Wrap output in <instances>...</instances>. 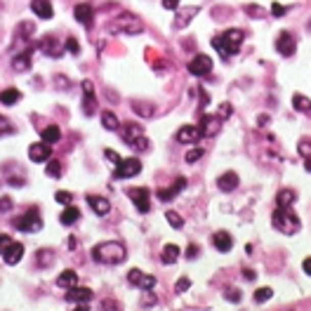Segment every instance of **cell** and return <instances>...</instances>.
Returning <instances> with one entry per match:
<instances>
[{"instance_id":"1","label":"cell","mask_w":311,"mask_h":311,"mask_svg":"<svg viewBox=\"0 0 311 311\" xmlns=\"http://www.w3.org/2000/svg\"><path fill=\"white\" fill-rule=\"evenodd\" d=\"M125 257H128V250H125V245L118 243V241H106V243H99L92 248V259L99 264H121L125 262Z\"/></svg>"},{"instance_id":"2","label":"cell","mask_w":311,"mask_h":311,"mask_svg":"<svg viewBox=\"0 0 311 311\" xmlns=\"http://www.w3.org/2000/svg\"><path fill=\"white\" fill-rule=\"evenodd\" d=\"M243 38H245V33L241 29H229V31H224L222 36L212 38V45H214V50H217L222 57H231V55H236L238 50H241Z\"/></svg>"},{"instance_id":"3","label":"cell","mask_w":311,"mask_h":311,"mask_svg":"<svg viewBox=\"0 0 311 311\" xmlns=\"http://www.w3.org/2000/svg\"><path fill=\"white\" fill-rule=\"evenodd\" d=\"M271 224H274V229H278L281 233H288V236H293L302 229L293 207H276L274 214H271Z\"/></svg>"},{"instance_id":"4","label":"cell","mask_w":311,"mask_h":311,"mask_svg":"<svg viewBox=\"0 0 311 311\" xmlns=\"http://www.w3.org/2000/svg\"><path fill=\"white\" fill-rule=\"evenodd\" d=\"M14 229H19V231L24 233H33V231H40L43 229V217H40V210H38L36 205H31L29 210H26L19 220L12 222Z\"/></svg>"},{"instance_id":"5","label":"cell","mask_w":311,"mask_h":311,"mask_svg":"<svg viewBox=\"0 0 311 311\" xmlns=\"http://www.w3.org/2000/svg\"><path fill=\"white\" fill-rule=\"evenodd\" d=\"M141 172V160L137 158H121V163L116 165V172H113V177L116 179H130L134 175H139Z\"/></svg>"},{"instance_id":"6","label":"cell","mask_w":311,"mask_h":311,"mask_svg":"<svg viewBox=\"0 0 311 311\" xmlns=\"http://www.w3.org/2000/svg\"><path fill=\"white\" fill-rule=\"evenodd\" d=\"M128 196L132 198L134 207L139 210V212H149L151 210V191L147 186H134V189L128 191Z\"/></svg>"},{"instance_id":"7","label":"cell","mask_w":311,"mask_h":311,"mask_svg":"<svg viewBox=\"0 0 311 311\" xmlns=\"http://www.w3.org/2000/svg\"><path fill=\"white\" fill-rule=\"evenodd\" d=\"M128 281H130V285L139 288V290H153V288H156V276L144 274V271H139V269H130Z\"/></svg>"},{"instance_id":"8","label":"cell","mask_w":311,"mask_h":311,"mask_svg":"<svg viewBox=\"0 0 311 311\" xmlns=\"http://www.w3.org/2000/svg\"><path fill=\"white\" fill-rule=\"evenodd\" d=\"M212 59L207 55H198V57H194V59L189 61V74L191 76H198V78H203V76H207L210 71H212Z\"/></svg>"},{"instance_id":"9","label":"cell","mask_w":311,"mask_h":311,"mask_svg":"<svg viewBox=\"0 0 311 311\" xmlns=\"http://www.w3.org/2000/svg\"><path fill=\"white\" fill-rule=\"evenodd\" d=\"M295 36L290 33V31H283V33H278V38H276V50H278V55L281 57H293L295 55Z\"/></svg>"},{"instance_id":"10","label":"cell","mask_w":311,"mask_h":311,"mask_svg":"<svg viewBox=\"0 0 311 311\" xmlns=\"http://www.w3.org/2000/svg\"><path fill=\"white\" fill-rule=\"evenodd\" d=\"M97 109V99H94V85L92 80H83V113L92 116Z\"/></svg>"},{"instance_id":"11","label":"cell","mask_w":311,"mask_h":311,"mask_svg":"<svg viewBox=\"0 0 311 311\" xmlns=\"http://www.w3.org/2000/svg\"><path fill=\"white\" fill-rule=\"evenodd\" d=\"M29 158L33 163H47L52 158V147L45 144V141H38V144H31L29 147Z\"/></svg>"},{"instance_id":"12","label":"cell","mask_w":311,"mask_h":311,"mask_svg":"<svg viewBox=\"0 0 311 311\" xmlns=\"http://www.w3.org/2000/svg\"><path fill=\"white\" fill-rule=\"evenodd\" d=\"M92 290L90 288H78V285H71L68 288V293H66V299L68 302H74V304H80V306H85L87 302H92Z\"/></svg>"},{"instance_id":"13","label":"cell","mask_w":311,"mask_h":311,"mask_svg":"<svg viewBox=\"0 0 311 311\" xmlns=\"http://www.w3.org/2000/svg\"><path fill=\"white\" fill-rule=\"evenodd\" d=\"M203 134H201V128L198 125H184V128H179L177 132V141L179 144H194V141H198Z\"/></svg>"},{"instance_id":"14","label":"cell","mask_w":311,"mask_h":311,"mask_svg":"<svg viewBox=\"0 0 311 311\" xmlns=\"http://www.w3.org/2000/svg\"><path fill=\"white\" fill-rule=\"evenodd\" d=\"M21 257H24V245H21V243H14V241L7 245L5 252H3V259H5L10 267H14V264L21 262Z\"/></svg>"},{"instance_id":"15","label":"cell","mask_w":311,"mask_h":311,"mask_svg":"<svg viewBox=\"0 0 311 311\" xmlns=\"http://www.w3.org/2000/svg\"><path fill=\"white\" fill-rule=\"evenodd\" d=\"M74 17H76V21H80L83 26H92V21H94V10H92L87 3H80V5L74 7Z\"/></svg>"},{"instance_id":"16","label":"cell","mask_w":311,"mask_h":311,"mask_svg":"<svg viewBox=\"0 0 311 311\" xmlns=\"http://www.w3.org/2000/svg\"><path fill=\"white\" fill-rule=\"evenodd\" d=\"M87 203H90V207L99 214V217H104V214H109V210H111L109 198H104V196H94V194H90V196H87Z\"/></svg>"},{"instance_id":"17","label":"cell","mask_w":311,"mask_h":311,"mask_svg":"<svg viewBox=\"0 0 311 311\" xmlns=\"http://www.w3.org/2000/svg\"><path fill=\"white\" fill-rule=\"evenodd\" d=\"M184 186H186V179L177 177L170 189H158V198H160V201H172V198H177L179 191H184Z\"/></svg>"},{"instance_id":"18","label":"cell","mask_w":311,"mask_h":311,"mask_svg":"<svg viewBox=\"0 0 311 311\" xmlns=\"http://www.w3.org/2000/svg\"><path fill=\"white\" fill-rule=\"evenodd\" d=\"M31 10L40 19H52V3L50 0H31Z\"/></svg>"},{"instance_id":"19","label":"cell","mask_w":311,"mask_h":311,"mask_svg":"<svg viewBox=\"0 0 311 311\" xmlns=\"http://www.w3.org/2000/svg\"><path fill=\"white\" fill-rule=\"evenodd\" d=\"M212 245L217 248L220 252H229L233 248V238L229 236V231H217L212 236Z\"/></svg>"},{"instance_id":"20","label":"cell","mask_w":311,"mask_h":311,"mask_svg":"<svg viewBox=\"0 0 311 311\" xmlns=\"http://www.w3.org/2000/svg\"><path fill=\"white\" fill-rule=\"evenodd\" d=\"M31 55H33V47H29L24 55H19V57L12 59V68L17 71V74H26V71L31 68Z\"/></svg>"},{"instance_id":"21","label":"cell","mask_w":311,"mask_h":311,"mask_svg":"<svg viewBox=\"0 0 311 311\" xmlns=\"http://www.w3.org/2000/svg\"><path fill=\"white\" fill-rule=\"evenodd\" d=\"M217 186H220V191H224V194H229V191H233L238 186V175L236 172H224L220 179H217Z\"/></svg>"},{"instance_id":"22","label":"cell","mask_w":311,"mask_h":311,"mask_svg":"<svg viewBox=\"0 0 311 311\" xmlns=\"http://www.w3.org/2000/svg\"><path fill=\"white\" fill-rule=\"evenodd\" d=\"M40 50H43L47 57H61V52H64V50L59 47V43H57L52 36H47V38L40 40Z\"/></svg>"},{"instance_id":"23","label":"cell","mask_w":311,"mask_h":311,"mask_svg":"<svg viewBox=\"0 0 311 311\" xmlns=\"http://www.w3.org/2000/svg\"><path fill=\"white\" fill-rule=\"evenodd\" d=\"M179 255H182L179 245L168 243V245L163 248V252H160V259H163V264H175V262L179 259Z\"/></svg>"},{"instance_id":"24","label":"cell","mask_w":311,"mask_h":311,"mask_svg":"<svg viewBox=\"0 0 311 311\" xmlns=\"http://www.w3.org/2000/svg\"><path fill=\"white\" fill-rule=\"evenodd\" d=\"M196 14H198V7H184V10H179L177 17H175V26H177V29H184Z\"/></svg>"},{"instance_id":"25","label":"cell","mask_w":311,"mask_h":311,"mask_svg":"<svg viewBox=\"0 0 311 311\" xmlns=\"http://www.w3.org/2000/svg\"><path fill=\"white\" fill-rule=\"evenodd\" d=\"M201 134L205 137V134H214L217 130H220V118L217 116H203V121H201Z\"/></svg>"},{"instance_id":"26","label":"cell","mask_w":311,"mask_h":311,"mask_svg":"<svg viewBox=\"0 0 311 311\" xmlns=\"http://www.w3.org/2000/svg\"><path fill=\"white\" fill-rule=\"evenodd\" d=\"M141 134V125L139 123H123V141L130 144L132 139H137Z\"/></svg>"},{"instance_id":"27","label":"cell","mask_w":311,"mask_h":311,"mask_svg":"<svg viewBox=\"0 0 311 311\" xmlns=\"http://www.w3.org/2000/svg\"><path fill=\"white\" fill-rule=\"evenodd\" d=\"M80 220V210L76 205H66V210L59 214V222L64 226H71V224H76V222Z\"/></svg>"},{"instance_id":"28","label":"cell","mask_w":311,"mask_h":311,"mask_svg":"<svg viewBox=\"0 0 311 311\" xmlns=\"http://www.w3.org/2000/svg\"><path fill=\"white\" fill-rule=\"evenodd\" d=\"M57 285L59 288H71V285H78V274H76L74 269H66V271H61L59 278H57Z\"/></svg>"},{"instance_id":"29","label":"cell","mask_w":311,"mask_h":311,"mask_svg":"<svg viewBox=\"0 0 311 311\" xmlns=\"http://www.w3.org/2000/svg\"><path fill=\"white\" fill-rule=\"evenodd\" d=\"M295 191L290 189H281L278 191V196H276V207H293L295 205Z\"/></svg>"},{"instance_id":"30","label":"cell","mask_w":311,"mask_h":311,"mask_svg":"<svg viewBox=\"0 0 311 311\" xmlns=\"http://www.w3.org/2000/svg\"><path fill=\"white\" fill-rule=\"evenodd\" d=\"M21 99V92L14 90V87H7V90L0 92V104H5V106H12Z\"/></svg>"},{"instance_id":"31","label":"cell","mask_w":311,"mask_h":311,"mask_svg":"<svg viewBox=\"0 0 311 311\" xmlns=\"http://www.w3.org/2000/svg\"><path fill=\"white\" fill-rule=\"evenodd\" d=\"M59 139H61V130L57 128V125H47V128L43 130V141H45V144L52 147V144H57Z\"/></svg>"},{"instance_id":"32","label":"cell","mask_w":311,"mask_h":311,"mask_svg":"<svg viewBox=\"0 0 311 311\" xmlns=\"http://www.w3.org/2000/svg\"><path fill=\"white\" fill-rule=\"evenodd\" d=\"M102 125L106 130H118V128H121V121L116 118L113 111H104V113H102Z\"/></svg>"},{"instance_id":"33","label":"cell","mask_w":311,"mask_h":311,"mask_svg":"<svg viewBox=\"0 0 311 311\" xmlns=\"http://www.w3.org/2000/svg\"><path fill=\"white\" fill-rule=\"evenodd\" d=\"M293 106L302 113H311V99H306L304 94H293Z\"/></svg>"},{"instance_id":"34","label":"cell","mask_w":311,"mask_h":311,"mask_svg":"<svg viewBox=\"0 0 311 311\" xmlns=\"http://www.w3.org/2000/svg\"><path fill=\"white\" fill-rule=\"evenodd\" d=\"M36 262L40 264V267H50V264L55 262V252L47 250V248H45V250H38L36 252Z\"/></svg>"},{"instance_id":"35","label":"cell","mask_w":311,"mask_h":311,"mask_svg":"<svg viewBox=\"0 0 311 311\" xmlns=\"http://www.w3.org/2000/svg\"><path fill=\"white\" fill-rule=\"evenodd\" d=\"M45 175H47V177L59 179V177H61V163H59V160H52V158H50L47 165H45Z\"/></svg>"},{"instance_id":"36","label":"cell","mask_w":311,"mask_h":311,"mask_svg":"<svg viewBox=\"0 0 311 311\" xmlns=\"http://www.w3.org/2000/svg\"><path fill=\"white\" fill-rule=\"evenodd\" d=\"M252 297H255L257 304H264V302H269V299L274 297V290H271V288H259V290H255Z\"/></svg>"},{"instance_id":"37","label":"cell","mask_w":311,"mask_h":311,"mask_svg":"<svg viewBox=\"0 0 311 311\" xmlns=\"http://www.w3.org/2000/svg\"><path fill=\"white\" fill-rule=\"evenodd\" d=\"M132 109L137 111V113H139V116H144V118H149V116H153V106L151 104H147V102H134L132 104Z\"/></svg>"},{"instance_id":"38","label":"cell","mask_w":311,"mask_h":311,"mask_svg":"<svg viewBox=\"0 0 311 311\" xmlns=\"http://www.w3.org/2000/svg\"><path fill=\"white\" fill-rule=\"evenodd\" d=\"M165 220H168V224H170L172 229H182L184 226V220L175 212V210H168V212H165Z\"/></svg>"},{"instance_id":"39","label":"cell","mask_w":311,"mask_h":311,"mask_svg":"<svg viewBox=\"0 0 311 311\" xmlns=\"http://www.w3.org/2000/svg\"><path fill=\"white\" fill-rule=\"evenodd\" d=\"M297 153L302 156V158H311V139H299L297 141Z\"/></svg>"},{"instance_id":"40","label":"cell","mask_w":311,"mask_h":311,"mask_svg":"<svg viewBox=\"0 0 311 311\" xmlns=\"http://www.w3.org/2000/svg\"><path fill=\"white\" fill-rule=\"evenodd\" d=\"M128 147H132L134 151H147V149H149V139H147V137H144V134H139L137 139H132V141H130Z\"/></svg>"},{"instance_id":"41","label":"cell","mask_w":311,"mask_h":311,"mask_svg":"<svg viewBox=\"0 0 311 311\" xmlns=\"http://www.w3.org/2000/svg\"><path fill=\"white\" fill-rule=\"evenodd\" d=\"M17 33H19V36H21V38H29V36H33V24H31V21H21V24H19L17 26Z\"/></svg>"},{"instance_id":"42","label":"cell","mask_w":311,"mask_h":311,"mask_svg":"<svg viewBox=\"0 0 311 311\" xmlns=\"http://www.w3.org/2000/svg\"><path fill=\"white\" fill-rule=\"evenodd\" d=\"M55 201L61 203V205H71V201H74V196L68 194V191H57L55 194Z\"/></svg>"},{"instance_id":"43","label":"cell","mask_w":311,"mask_h":311,"mask_svg":"<svg viewBox=\"0 0 311 311\" xmlns=\"http://www.w3.org/2000/svg\"><path fill=\"white\" fill-rule=\"evenodd\" d=\"M189 288H191V281L184 276V278H179V281H177V285H175V293H186Z\"/></svg>"},{"instance_id":"44","label":"cell","mask_w":311,"mask_h":311,"mask_svg":"<svg viewBox=\"0 0 311 311\" xmlns=\"http://www.w3.org/2000/svg\"><path fill=\"white\" fill-rule=\"evenodd\" d=\"M198 158H203V149L198 147V149H191L189 153H186V163H196Z\"/></svg>"},{"instance_id":"45","label":"cell","mask_w":311,"mask_h":311,"mask_svg":"<svg viewBox=\"0 0 311 311\" xmlns=\"http://www.w3.org/2000/svg\"><path fill=\"white\" fill-rule=\"evenodd\" d=\"M224 297L229 299V302H241V290H233V288H229V290H224Z\"/></svg>"},{"instance_id":"46","label":"cell","mask_w":311,"mask_h":311,"mask_svg":"<svg viewBox=\"0 0 311 311\" xmlns=\"http://www.w3.org/2000/svg\"><path fill=\"white\" fill-rule=\"evenodd\" d=\"M66 50L71 52V55H78V52H80L78 40H76V38H68V40H66Z\"/></svg>"},{"instance_id":"47","label":"cell","mask_w":311,"mask_h":311,"mask_svg":"<svg viewBox=\"0 0 311 311\" xmlns=\"http://www.w3.org/2000/svg\"><path fill=\"white\" fill-rule=\"evenodd\" d=\"M10 132H14L10 121H7V118H0V134H10Z\"/></svg>"},{"instance_id":"48","label":"cell","mask_w":311,"mask_h":311,"mask_svg":"<svg viewBox=\"0 0 311 311\" xmlns=\"http://www.w3.org/2000/svg\"><path fill=\"white\" fill-rule=\"evenodd\" d=\"M285 10H288V7L281 5V3H274V5H271V14H274V17H283Z\"/></svg>"},{"instance_id":"49","label":"cell","mask_w":311,"mask_h":311,"mask_svg":"<svg viewBox=\"0 0 311 311\" xmlns=\"http://www.w3.org/2000/svg\"><path fill=\"white\" fill-rule=\"evenodd\" d=\"M10 210H12V201L7 196H3L0 198V212H10Z\"/></svg>"},{"instance_id":"50","label":"cell","mask_w":311,"mask_h":311,"mask_svg":"<svg viewBox=\"0 0 311 311\" xmlns=\"http://www.w3.org/2000/svg\"><path fill=\"white\" fill-rule=\"evenodd\" d=\"M198 255H201V248L191 243L189 248H186V257H189V259H196V257H198Z\"/></svg>"},{"instance_id":"51","label":"cell","mask_w":311,"mask_h":311,"mask_svg":"<svg viewBox=\"0 0 311 311\" xmlns=\"http://www.w3.org/2000/svg\"><path fill=\"white\" fill-rule=\"evenodd\" d=\"M104 156H106V158H109L113 165H118V163H121V156H118L116 151H111V149H106V151H104Z\"/></svg>"},{"instance_id":"52","label":"cell","mask_w":311,"mask_h":311,"mask_svg":"<svg viewBox=\"0 0 311 311\" xmlns=\"http://www.w3.org/2000/svg\"><path fill=\"white\" fill-rule=\"evenodd\" d=\"M12 243V238L10 236H5V233H0V255H3V252H5V248L7 245Z\"/></svg>"},{"instance_id":"53","label":"cell","mask_w":311,"mask_h":311,"mask_svg":"<svg viewBox=\"0 0 311 311\" xmlns=\"http://www.w3.org/2000/svg\"><path fill=\"white\" fill-rule=\"evenodd\" d=\"M259 10H262V7H257V5H248V7H245V12L250 14V17H262V12H259Z\"/></svg>"},{"instance_id":"54","label":"cell","mask_w":311,"mask_h":311,"mask_svg":"<svg viewBox=\"0 0 311 311\" xmlns=\"http://www.w3.org/2000/svg\"><path fill=\"white\" fill-rule=\"evenodd\" d=\"M163 7H165V10H177L179 0H163Z\"/></svg>"},{"instance_id":"55","label":"cell","mask_w":311,"mask_h":311,"mask_svg":"<svg viewBox=\"0 0 311 311\" xmlns=\"http://www.w3.org/2000/svg\"><path fill=\"white\" fill-rule=\"evenodd\" d=\"M302 269H304V274L311 276V257H306L304 262H302Z\"/></svg>"},{"instance_id":"56","label":"cell","mask_w":311,"mask_h":311,"mask_svg":"<svg viewBox=\"0 0 311 311\" xmlns=\"http://www.w3.org/2000/svg\"><path fill=\"white\" fill-rule=\"evenodd\" d=\"M141 304H156V295H144Z\"/></svg>"},{"instance_id":"57","label":"cell","mask_w":311,"mask_h":311,"mask_svg":"<svg viewBox=\"0 0 311 311\" xmlns=\"http://www.w3.org/2000/svg\"><path fill=\"white\" fill-rule=\"evenodd\" d=\"M220 113H222V116H229V113H231V106H229V104H222V109H220Z\"/></svg>"},{"instance_id":"58","label":"cell","mask_w":311,"mask_h":311,"mask_svg":"<svg viewBox=\"0 0 311 311\" xmlns=\"http://www.w3.org/2000/svg\"><path fill=\"white\" fill-rule=\"evenodd\" d=\"M243 276H245V278H248V281H252V278H255V271H250V269H245V271H243Z\"/></svg>"},{"instance_id":"59","label":"cell","mask_w":311,"mask_h":311,"mask_svg":"<svg viewBox=\"0 0 311 311\" xmlns=\"http://www.w3.org/2000/svg\"><path fill=\"white\" fill-rule=\"evenodd\" d=\"M267 123H269V116H259V128H264Z\"/></svg>"},{"instance_id":"60","label":"cell","mask_w":311,"mask_h":311,"mask_svg":"<svg viewBox=\"0 0 311 311\" xmlns=\"http://www.w3.org/2000/svg\"><path fill=\"white\" fill-rule=\"evenodd\" d=\"M306 163H304V168H306V172H311V158H304Z\"/></svg>"}]
</instances>
